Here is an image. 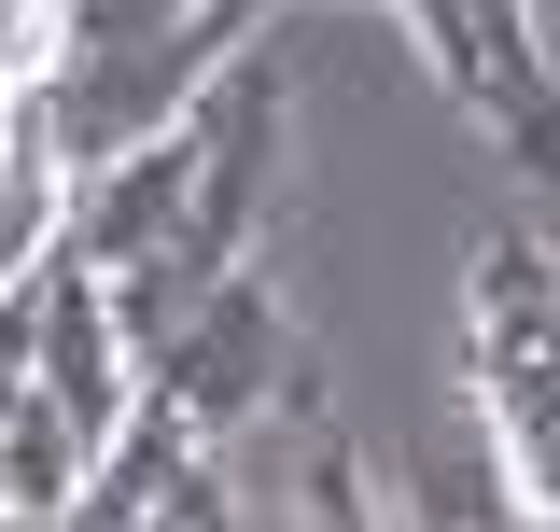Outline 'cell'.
Instances as JSON below:
<instances>
[{
	"label": "cell",
	"instance_id": "obj_6",
	"mask_svg": "<svg viewBox=\"0 0 560 532\" xmlns=\"http://www.w3.org/2000/svg\"><path fill=\"white\" fill-rule=\"evenodd\" d=\"M378 519H420V532H547V505L518 490L504 463V435H490L477 406H434L407 435V463H393V505Z\"/></svg>",
	"mask_w": 560,
	"mask_h": 532
},
{
	"label": "cell",
	"instance_id": "obj_5",
	"mask_svg": "<svg viewBox=\"0 0 560 532\" xmlns=\"http://www.w3.org/2000/svg\"><path fill=\"white\" fill-rule=\"evenodd\" d=\"M154 519H183V532H224L238 519V476H224V449H210L197 420H168V406L140 393L98 449H84V476H70V505L57 532H154Z\"/></svg>",
	"mask_w": 560,
	"mask_h": 532
},
{
	"label": "cell",
	"instance_id": "obj_8",
	"mask_svg": "<svg viewBox=\"0 0 560 532\" xmlns=\"http://www.w3.org/2000/svg\"><path fill=\"white\" fill-rule=\"evenodd\" d=\"M28 253H43V224H0V280H14V266H28Z\"/></svg>",
	"mask_w": 560,
	"mask_h": 532
},
{
	"label": "cell",
	"instance_id": "obj_2",
	"mask_svg": "<svg viewBox=\"0 0 560 532\" xmlns=\"http://www.w3.org/2000/svg\"><path fill=\"white\" fill-rule=\"evenodd\" d=\"M140 393L168 406V420H197L210 449H224L238 420L294 406V393H308V336H294V309H280V280L238 253L168 336H140Z\"/></svg>",
	"mask_w": 560,
	"mask_h": 532
},
{
	"label": "cell",
	"instance_id": "obj_7",
	"mask_svg": "<svg viewBox=\"0 0 560 532\" xmlns=\"http://www.w3.org/2000/svg\"><path fill=\"white\" fill-rule=\"evenodd\" d=\"M43 28H57V0H0V84L43 70Z\"/></svg>",
	"mask_w": 560,
	"mask_h": 532
},
{
	"label": "cell",
	"instance_id": "obj_1",
	"mask_svg": "<svg viewBox=\"0 0 560 532\" xmlns=\"http://www.w3.org/2000/svg\"><path fill=\"white\" fill-rule=\"evenodd\" d=\"M463 406L504 435L533 505H560V266L533 210H490L463 253Z\"/></svg>",
	"mask_w": 560,
	"mask_h": 532
},
{
	"label": "cell",
	"instance_id": "obj_4",
	"mask_svg": "<svg viewBox=\"0 0 560 532\" xmlns=\"http://www.w3.org/2000/svg\"><path fill=\"white\" fill-rule=\"evenodd\" d=\"M183 140H197V197H183V239L197 253H267V197H280V140H294V84L280 57H210V84L183 99Z\"/></svg>",
	"mask_w": 560,
	"mask_h": 532
},
{
	"label": "cell",
	"instance_id": "obj_3",
	"mask_svg": "<svg viewBox=\"0 0 560 532\" xmlns=\"http://www.w3.org/2000/svg\"><path fill=\"white\" fill-rule=\"evenodd\" d=\"M420 70L504 140L518 183H547V0H393Z\"/></svg>",
	"mask_w": 560,
	"mask_h": 532
}]
</instances>
